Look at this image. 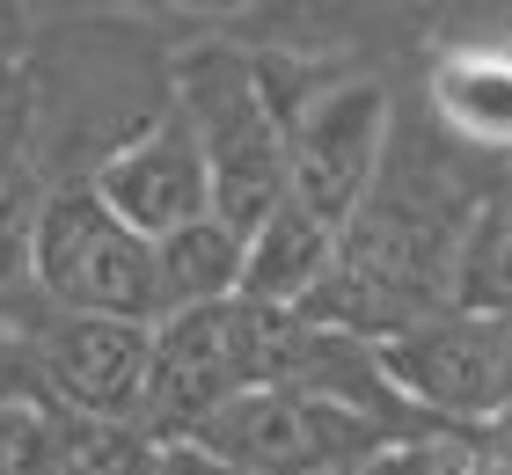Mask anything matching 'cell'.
Instances as JSON below:
<instances>
[{"label": "cell", "mask_w": 512, "mask_h": 475, "mask_svg": "<svg viewBox=\"0 0 512 475\" xmlns=\"http://www.w3.org/2000/svg\"><path fill=\"white\" fill-rule=\"evenodd\" d=\"M154 475H249V468L213 454V446H198V439H161V468Z\"/></svg>", "instance_id": "obj_15"}, {"label": "cell", "mask_w": 512, "mask_h": 475, "mask_svg": "<svg viewBox=\"0 0 512 475\" xmlns=\"http://www.w3.org/2000/svg\"><path fill=\"white\" fill-rule=\"evenodd\" d=\"M505 410H512V337H505Z\"/></svg>", "instance_id": "obj_18"}, {"label": "cell", "mask_w": 512, "mask_h": 475, "mask_svg": "<svg viewBox=\"0 0 512 475\" xmlns=\"http://www.w3.org/2000/svg\"><path fill=\"white\" fill-rule=\"evenodd\" d=\"M505 337L512 315L432 307L381 337V380L425 424H498L505 417Z\"/></svg>", "instance_id": "obj_5"}, {"label": "cell", "mask_w": 512, "mask_h": 475, "mask_svg": "<svg viewBox=\"0 0 512 475\" xmlns=\"http://www.w3.org/2000/svg\"><path fill=\"white\" fill-rule=\"evenodd\" d=\"M169 103L191 117L205 169H213V212L256 227L286 205V103L271 88V66H256L242 44H191L176 59Z\"/></svg>", "instance_id": "obj_1"}, {"label": "cell", "mask_w": 512, "mask_h": 475, "mask_svg": "<svg viewBox=\"0 0 512 475\" xmlns=\"http://www.w3.org/2000/svg\"><path fill=\"white\" fill-rule=\"evenodd\" d=\"M337 475H359V468H337Z\"/></svg>", "instance_id": "obj_19"}, {"label": "cell", "mask_w": 512, "mask_h": 475, "mask_svg": "<svg viewBox=\"0 0 512 475\" xmlns=\"http://www.w3.org/2000/svg\"><path fill=\"white\" fill-rule=\"evenodd\" d=\"M337 242L344 234L330 220H315L308 205H278L271 220L249 227V264H242V300H271V307H308L322 293V278L337 271Z\"/></svg>", "instance_id": "obj_9"}, {"label": "cell", "mask_w": 512, "mask_h": 475, "mask_svg": "<svg viewBox=\"0 0 512 475\" xmlns=\"http://www.w3.org/2000/svg\"><path fill=\"white\" fill-rule=\"evenodd\" d=\"M30 402L52 410V395H44V359H37V329L0 315V410H30Z\"/></svg>", "instance_id": "obj_14"}, {"label": "cell", "mask_w": 512, "mask_h": 475, "mask_svg": "<svg viewBox=\"0 0 512 475\" xmlns=\"http://www.w3.org/2000/svg\"><path fill=\"white\" fill-rule=\"evenodd\" d=\"M432 117L469 147H512V52L505 44H454L432 59Z\"/></svg>", "instance_id": "obj_11"}, {"label": "cell", "mask_w": 512, "mask_h": 475, "mask_svg": "<svg viewBox=\"0 0 512 475\" xmlns=\"http://www.w3.org/2000/svg\"><path fill=\"white\" fill-rule=\"evenodd\" d=\"M491 468H498V475H512V410L491 424Z\"/></svg>", "instance_id": "obj_17"}, {"label": "cell", "mask_w": 512, "mask_h": 475, "mask_svg": "<svg viewBox=\"0 0 512 475\" xmlns=\"http://www.w3.org/2000/svg\"><path fill=\"white\" fill-rule=\"evenodd\" d=\"M235 395H242V373H235V351H227L220 300L154 322V380H147V410H139L154 439H191Z\"/></svg>", "instance_id": "obj_8"}, {"label": "cell", "mask_w": 512, "mask_h": 475, "mask_svg": "<svg viewBox=\"0 0 512 475\" xmlns=\"http://www.w3.org/2000/svg\"><path fill=\"white\" fill-rule=\"evenodd\" d=\"M447 307L476 315H512V198H476L454 242V278Z\"/></svg>", "instance_id": "obj_12"}, {"label": "cell", "mask_w": 512, "mask_h": 475, "mask_svg": "<svg viewBox=\"0 0 512 475\" xmlns=\"http://www.w3.org/2000/svg\"><path fill=\"white\" fill-rule=\"evenodd\" d=\"M388 147H395L388 81H374V74L322 81L286 117V198L344 234L352 212L374 198V183L388 169Z\"/></svg>", "instance_id": "obj_4"}, {"label": "cell", "mask_w": 512, "mask_h": 475, "mask_svg": "<svg viewBox=\"0 0 512 475\" xmlns=\"http://www.w3.org/2000/svg\"><path fill=\"white\" fill-rule=\"evenodd\" d=\"M395 432H410V424L366 410V402H344V395L242 388L191 439L227 454V461H242L249 475H337V468H366Z\"/></svg>", "instance_id": "obj_2"}, {"label": "cell", "mask_w": 512, "mask_h": 475, "mask_svg": "<svg viewBox=\"0 0 512 475\" xmlns=\"http://www.w3.org/2000/svg\"><path fill=\"white\" fill-rule=\"evenodd\" d=\"M88 190H96L118 220H132L139 234H169L183 220H198V212H213V169H205V147H198L191 117L176 103L161 117H147L132 139H118V147L96 161Z\"/></svg>", "instance_id": "obj_7"}, {"label": "cell", "mask_w": 512, "mask_h": 475, "mask_svg": "<svg viewBox=\"0 0 512 475\" xmlns=\"http://www.w3.org/2000/svg\"><path fill=\"white\" fill-rule=\"evenodd\" d=\"M147 8H176V15H213V22H235L249 15L256 0H147Z\"/></svg>", "instance_id": "obj_16"}, {"label": "cell", "mask_w": 512, "mask_h": 475, "mask_svg": "<svg viewBox=\"0 0 512 475\" xmlns=\"http://www.w3.org/2000/svg\"><path fill=\"white\" fill-rule=\"evenodd\" d=\"M37 359H44L52 410H66V417H132L139 424L147 380H154V322L44 307Z\"/></svg>", "instance_id": "obj_6"}, {"label": "cell", "mask_w": 512, "mask_h": 475, "mask_svg": "<svg viewBox=\"0 0 512 475\" xmlns=\"http://www.w3.org/2000/svg\"><path fill=\"white\" fill-rule=\"evenodd\" d=\"M30 264L44 307H74V315H132L161 322V278H154V234L118 220L88 183H66L44 198Z\"/></svg>", "instance_id": "obj_3"}, {"label": "cell", "mask_w": 512, "mask_h": 475, "mask_svg": "<svg viewBox=\"0 0 512 475\" xmlns=\"http://www.w3.org/2000/svg\"><path fill=\"white\" fill-rule=\"evenodd\" d=\"M483 468H491V424H410L359 475H483Z\"/></svg>", "instance_id": "obj_13"}, {"label": "cell", "mask_w": 512, "mask_h": 475, "mask_svg": "<svg viewBox=\"0 0 512 475\" xmlns=\"http://www.w3.org/2000/svg\"><path fill=\"white\" fill-rule=\"evenodd\" d=\"M249 264V227H235L227 212H198L169 234H154V278H161V315L183 307H213L242 293Z\"/></svg>", "instance_id": "obj_10"}]
</instances>
